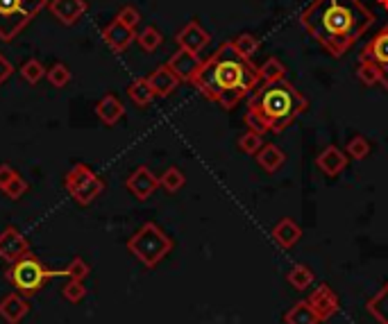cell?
Wrapping results in <instances>:
<instances>
[{
	"label": "cell",
	"instance_id": "cell-1",
	"mask_svg": "<svg viewBox=\"0 0 388 324\" xmlns=\"http://www.w3.org/2000/svg\"><path fill=\"white\" fill-rule=\"evenodd\" d=\"M300 23L331 57H343L375 23V14L361 0H314Z\"/></svg>",
	"mask_w": 388,
	"mask_h": 324
},
{
	"label": "cell",
	"instance_id": "cell-2",
	"mask_svg": "<svg viewBox=\"0 0 388 324\" xmlns=\"http://www.w3.org/2000/svg\"><path fill=\"white\" fill-rule=\"evenodd\" d=\"M193 86L207 100L218 102L230 112L259 86V68L252 66L247 57L239 55L232 41H228L207 61H202Z\"/></svg>",
	"mask_w": 388,
	"mask_h": 324
},
{
	"label": "cell",
	"instance_id": "cell-3",
	"mask_svg": "<svg viewBox=\"0 0 388 324\" xmlns=\"http://www.w3.org/2000/svg\"><path fill=\"white\" fill-rule=\"evenodd\" d=\"M309 100L302 95L293 84L279 80L273 84H264L257 89L247 102V112H252L264 121L268 132L282 134L284 129L295 121L300 114H305Z\"/></svg>",
	"mask_w": 388,
	"mask_h": 324
},
{
	"label": "cell",
	"instance_id": "cell-4",
	"mask_svg": "<svg viewBox=\"0 0 388 324\" xmlns=\"http://www.w3.org/2000/svg\"><path fill=\"white\" fill-rule=\"evenodd\" d=\"M127 250L146 268H157L170 254L172 239L155 222H146L141 229L127 241Z\"/></svg>",
	"mask_w": 388,
	"mask_h": 324
},
{
	"label": "cell",
	"instance_id": "cell-5",
	"mask_svg": "<svg viewBox=\"0 0 388 324\" xmlns=\"http://www.w3.org/2000/svg\"><path fill=\"white\" fill-rule=\"evenodd\" d=\"M55 277H66L69 279V272L66 270H61V272H52V270H48L37 256H32V254L23 256L20 261H16V263H12L7 268V282L23 295L39 293L41 286L46 284L48 279H55Z\"/></svg>",
	"mask_w": 388,
	"mask_h": 324
},
{
	"label": "cell",
	"instance_id": "cell-6",
	"mask_svg": "<svg viewBox=\"0 0 388 324\" xmlns=\"http://www.w3.org/2000/svg\"><path fill=\"white\" fill-rule=\"evenodd\" d=\"M43 7L48 0H0V39L12 41Z\"/></svg>",
	"mask_w": 388,
	"mask_h": 324
},
{
	"label": "cell",
	"instance_id": "cell-7",
	"mask_svg": "<svg viewBox=\"0 0 388 324\" xmlns=\"http://www.w3.org/2000/svg\"><path fill=\"white\" fill-rule=\"evenodd\" d=\"M64 186L78 204H91L105 191V181L86 164H75L64 179Z\"/></svg>",
	"mask_w": 388,
	"mask_h": 324
},
{
	"label": "cell",
	"instance_id": "cell-8",
	"mask_svg": "<svg viewBox=\"0 0 388 324\" xmlns=\"http://www.w3.org/2000/svg\"><path fill=\"white\" fill-rule=\"evenodd\" d=\"M28 254L30 243L16 227H7V229L0 232V258H5L7 263H16Z\"/></svg>",
	"mask_w": 388,
	"mask_h": 324
},
{
	"label": "cell",
	"instance_id": "cell-9",
	"mask_svg": "<svg viewBox=\"0 0 388 324\" xmlns=\"http://www.w3.org/2000/svg\"><path fill=\"white\" fill-rule=\"evenodd\" d=\"M307 301L311 304V308L316 311V316H318L320 322L331 320L339 313V308H341V299L331 290L329 284H320L316 290H311V295H309Z\"/></svg>",
	"mask_w": 388,
	"mask_h": 324
},
{
	"label": "cell",
	"instance_id": "cell-10",
	"mask_svg": "<svg viewBox=\"0 0 388 324\" xmlns=\"http://www.w3.org/2000/svg\"><path fill=\"white\" fill-rule=\"evenodd\" d=\"M125 186H127V191L132 193V196H134L136 200H148V198L153 196V193L159 188V177H157L150 168L139 166V168L132 172V175L127 177Z\"/></svg>",
	"mask_w": 388,
	"mask_h": 324
},
{
	"label": "cell",
	"instance_id": "cell-11",
	"mask_svg": "<svg viewBox=\"0 0 388 324\" xmlns=\"http://www.w3.org/2000/svg\"><path fill=\"white\" fill-rule=\"evenodd\" d=\"M168 66L180 78V82H191L193 84V80H196V75L202 66V59L198 57V52H189L184 48H180L175 55L170 57Z\"/></svg>",
	"mask_w": 388,
	"mask_h": 324
},
{
	"label": "cell",
	"instance_id": "cell-12",
	"mask_svg": "<svg viewBox=\"0 0 388 324\" xmlns=\"http://www.w3.org/2000/svg\"><path fill=\"white\" fill-rule=\"evenodd\" d=\"M102 39L114 52H125L136 39V32L132 28H127L125 23H121L118 18H114L112 23L102 30Z\"/></svg>",
	"mask_w": 388,
	"mask_h": 324
},
{
	"label": "cell",
	"instance_id": "cell-13",
	"mask_svg": "<svg viewBox=\"0 0 388 324\" xmlns=\"http://www.w3.org/2000/svg\"><path fill=\"white\" fill-rule=\"evenodd\" d=\"M361 59L377 64V66L384 71V75L388 73V25L377 32V35L365 43Z\"/></svg>",
	"mask_w": 388,
	"mask_h": 324
},
{
	"label": "cell",
	"instance_id": "cell-14",
	"mask_svg": "<svg viewBox=\"0 0 388 324\" xmlns=\"http://www.w3.org/2000/svg\"><path fill=\"white\" fill-rule=\"evenodd\" d=\"M48 9L59 23L73 25V23H78L82 14L86 12V0H50Z\"/></svg>",
	"mask_w": 388,
	"mask_h": 324
},
{
	"label": "cell",
	"instance_id": "cell-15",
	"mask_svg": "<svg viewBox=\"0 0 388 324\" xmlns=\"http://www.w3.org/2000/svg\"><path fill=\"white\" fill-rule=\"evenodd\" d=\"M209 39V32H204L198 20H191L177 32V46L189 52H200L202 48H207Z\"/></svg>",
	"mask_w": 388,
	"mask_h": 324
},
{
	"label": "cell",
	"instance_id": "cell-16",
	"mask_svg": "<svg viewBox=\"0 0 388 324\" xmlns=\"http://www.w3.org/2000/svg\"><path fill=\"white\" fill-rule=\"evenodd\" d=\"M148 82H150V86H153L155 98H168V95L180 86V78L172 73L168 64H161L159 68H155L153 75L148 78Z\"/></svg>",
	"mask_w": 388,
	"mask_h": 324
},
{
	"label": "cell",
	"instance_id": "cell-17",
	"mask_svg": "<svg viewBox=\"0 0 388 324\" xmlns=\"http://www.w3.org/2000/svg\"><path fill=\"white\" fill-rule=\"evenodd\" d=\"M348 155L343 152V150L339 148H334V145H327L322 152L316 157V166L325 172L327 177H336L341 175V172L348 168Z\"/></svg>",
	"mask_w": 388,
	"mask_h": 324
},
{
	"label": "cell",
	"instance_id": "cell-18",
	"mask_svg": "<svg viewBox=\"0 0 388 324\" xmlns=\"http://www.w3.org/2000/svg\"><path fill=\"white\" fill-rule=\"evenodd\" d=\"M273 241L282 247V250H290V247H295L302 239V229H300V224L293 222L290 218H284V220H279L275 227H273Z\"/></svg>",
	"mask_w": 388,
	"mask_h": 324
},
{
	"label": "cell",
	"instance_id": "cell-19",
	"mask_svg": "<svg viewBox=\"0 0 388 324\" xmlns=\"http://www.w3.org/2000/svg\"><path fill=\"white\" fill-rule=\"evenodd\" d=\"M28 316V301L18 293H9L0 299V318L7 324H18Z\"/></svg>",
	"mask_w": 388,
	"mask_h": 324
},
{
	"label": "cell",
	"instance_id": "cell-20",
	"mask_svg": "<svg viewBox=\"0 0 388 324\" xmlns=\"http://www.w3.org/2000/svg\"><path fill=\"white\" fill-rule=\"evenodd\" d=\"M257 164L261 170H266L268 175H275V172L286 164V155L284 150H279L275 143H264V148L254 155Z\"/></svg>",
	"mask_w": 388,
	"mask_h": 324
},
{
	"label": "cell",
	"instance_id": "cell-21",
	"mask_svg": "<svg viewBox=\"0 0 388 324\" xmlns=\"http://www.w3.org/2000/svg\"><path fill=\"white\" fill-rule=\"evenodd\" d=\"M95 114H98V118L105 123V125H116L121 118L125 116V107L123 102L116 98V95L107 93L105 98H100V102L95 104Z\"/></svg>",
	"mask_w": 388,
	"mask_h": 324
},
{
	"label": "cell",
	"instance_id": "cell-22",
	"mask_svg": "<svg viewBox=\"0 0 388 324\" xmlns=\"http://www.w3.org/2000/svg\"><path fill=\"white\" fill-rule=\"evenodd\" d=\"M284 322L286 324H320L316 311L311 308V304L307 299H302V301H298V304L290 306L284 313Z\"/></svg>",
	"mask_w": 388,
	"mask_h": 324
},
{
	"label": "cell",
	"instance_id": "cell-23",
	"mask_svg": "<svg viewBox=\"0 0 388 324\" xmlns=\"http://www.w3.org/2000/svg\"><path fill=\"white\" fill-rule=\"evenodd\" d=\"M365 308L380 324H388V282L377 290V295L368 299Z\"/></svg>",
	"mask_w": 388,
	"mask_h": 324
},
{
	"label": "cell",
	"instance_id": "cell-24",
	"mask_svg": "<svg viewBox=\"0 0 388 324\" xmlns=\"http://www.w3.org/2000/svg\"><path fill=\"white\" fill-rule=\"evenodd\" d=\"M127 95L139 107H148L150 102L155 100V91H153V86H150L148 78H136L132 84L127 86Z\"/></svg>",
	"mask_w": 388,
	"mask_h": 324
},
{
	"label": "cell",
	"instance_id": "cell-25",
	"mask_svg": "<svg viewBox=\"0 0 388 324\" xmlns=\"http://www.w3.org/2000/svg\"><path fill=\"white\" fill-rule=\"evenodd\" d=\"M314 279H316L314 270H311L309 265H305V263H298L286 272V282L295 290H307L311 284H314Z\"/></svg>",
	"mask_w": 388,
	"mask_h": 324
},
{
	"label": "cell",
	"instance_id": "cell-26",
	"mask_svg": "<svg viewBox=\"0 0 388 324\" xmlns=\"http://www.w3.org/2000/svg\"><path fill=\"white\" fill-rule=\"evenodd\" d=\"M286 75V66L277 57H268L264 61V66L259 68V82L261 84H273V82H279L284 80Z\"/></svg>",
	"mask_w": 388,
	"mask_h": 324
},
{
	"label": "cell",
	"instance_id": "cell-27",
	"mask_svg": "<svg viewBox=\"0 0 388 324\" xmlns=\"http://www.w3.org/2000/svg\"><path fill=\"white\" fill-rule=\"evenodd\" d=\"M187 184V177H184V172H182L180 168H168L164 170V175L159 177V186L164 188L166 193H177L182 186Z\"/></svg>",
	"mask_w": 388,
	"mask_h": 324
},
{
	"label": "cell",
	"instance_id": "cell-28",
	"mask_svg": "<svg viewBox=\"0 0 388 324\" xmlns=\"http://www.w3.org/2000/svg\"><path fill=\"white\" fill-rule=\"evenodd\" d=\"M345 155H348L350 159H354V161H363L365 157L370 155V141L361 134L352 136L350 141L345 143Z\"/></svg>",
	"mask_w": 388,
	"mask_h": 324
},
{
	"label": "cell",
	"instance_id": "cell-29",
	"mask_svg": "<svg viewBox=\"0 0 388 324\" xmlns=\"http://www.w3.org/2000/svg\"><path fill=\"white\" fill-rule=\"evenodd\" d=\"M136 43L141 46V50L155 52L161 43H164V37H161V32L157 28L148 25V28H143V32H139V35H136Z\"/></svg>",
	"mask_w": 388,
	"mask_h": 324
},
{
	"label": "cell",
	"instance_id": "cell-30",
	"mask_svg": "<svg viewBox=\"0 0 388 324\" xmlns=\"http://www.w3.org/2000/svg\"><path fill=\"white\" fill-rule=\"evenodd\" d=\"M357 75H359V80H361L363 84H382L384 71H382L380 66H377V64L361 59L359 68H357Z\"/></svg>",
	"mask_w": 388,
	"mask_h": 324
},
{
	"label": "cell",
	"instance_id": "cell-31",
	"mask_svg": "<svg viewBox=\"0 0 388 324\" xmlns=\"http://www.w3.org/2000/svg\"><path fill=\"white\" fill-rule=\"evenodd\" d=\"M261 148H264V134L252 132V129H247V132L239 138V150L245 155H257Z\"/></svg>",
	"mask_w": 388,
	"mask_h": 324
},
{
	"label": "cell",
	"instance_id": "cell-32",
	"mask_svg": "<svg viewBox=\"0 0 388 324\" xmlns=\"http://www.w3.org/2000/svg\"><path fill=\"white\" fill-rule=\"evenodd\" d=\"M232 46H234L236 52H239V55L250 59L254 52L259 50V39L254 35H239V37L232 41Z\"/></svg>",
	"mask_w": 388,
	"mask_h": 324
},
{
	"label": "cell",
	"instance_id": "cell-33",
	"mask_svg": "<svg viewBox=\"0 0 388 324\" xmlns=\"http://www.w3.org/2000/svg\"><path fill=\"white\" fill-rule=\"evenodd\" d=\"M20 75H23L25 82L37 84L46 78V68H43V64L39 59H28L23 66H20Z\"/></svg>",
	"mask_w": 388,
	"mask_h": 324
},
{
	"label": "cell",
	"instance_id": "cell-34",
	"mask_svg": "<svg viewBox=\"0 0 388 324\" xmlns=\"http://www.w3.org/2000/svg\"><path fill=\"white\" fill-rule=\"evenodd\" d=\"M46 80L50 82V86H55V89H64V86L71 82V71L64 66V64H55V66H50L46 71Z\"/></svg>",
	"mask_w": 388,
	"mask_h": 324
},
{
	"label": "cell",
	"instance_id": "cell-35",
	"mask_svg": "<svg viewBox=\"0 0 388 324\" xmlns=\"http://www.w3.org/2000/svg\"><path fill=\"white\" fill-rule=\"evenodd\" d=\"M61 295H64V299H69V301H80V299H84V295H86V288H84V282H78V279H69L66 284H64V288H61Z\"/></svg>",
	"mask_w": 388,
	"mask_h": 324
},
{
	"label": "cell",
	"instance_id": "cell-36",
	"mask_svg": "<svg viewBox=\"0 0 388 324\" xmlns=\"http://www.w3.org/2000/svg\"><path fill=\"white\" fill-rule=\"evenodd\" d=\"M3 193L9 198V200H20L28 193V181L20 177V175H16L12 181L7 184V186L3 188Z\"/></svg>",
	"mask_w": 388,
	"mask_h": 324
},
{
	"label": "cell",
	"instance_id": "cell-37",
	"mask_svg": "<svg viewBox=\"0 0 388 324\" xmlns=\"http://www.w3.org/2000/svg\"><path fill=\"white\" fill-rule=\"evenodd\" d=\"M66 272H69V279H78V282H84V279L89 277L91 268H89V263L84 261V258L78 256V258H73V261L69 263Z\"/></svg>",
	"mask_w": 388,
	"mask_h": 324
},
{
	"label": "cell",
	"instance_id": "cell-38",
	"mask_svg": "<svg viewBox=\"0 0 388 324\" xmlns=\"http://www.w3.org/2000/svg\"><path fill=\"white\" fill-rule=\"evenodd\" d=\"M118 20H121V23H125L127 28H136L139 25V20H141V14L136 12L134 7H123L121 12H118V16H116Z\"/></svg>",
	"mask_w": 388,
	"mask_h": 324
},
{
	"label": "cell",
	"instance_id": "cell-39",
	"mask_svg": "<svg viewBox=\"0 0 388 324\" xmlns=\"http://www.w3.org/2000/svg\"><path fill=\"white\" fill-rule=\"evenodd\" d=\"M245 127L252 129V132H259V134H268V127L264 125V121L259 116H254L252 112L245 114Z\"/></svg>",
	"mask_w": 388,
	"mask_h": 324
},
{
	"label": "cell",
	"instance_id": "cell-40",
	"mask_svg": "<svg viewBox=\"0 0 388 324\" xmlns=\"http://www.w3.org/2000/svg\"><path fill=\"white\" fill-rule=\"evenodd\" d=\"M16 175H18V172H16L12 166H9V164H3V166H0V191H3Z\"/></svg>",
	"mask_w": 388,
	"mask_h": 324
},
{
	"label": "cell",
	"instance_id": "cell-41",
	"mask_svg": "<svg viewBox=\"0 0 388 324\" xmlns=\"http://www.w3.org/2000/svg\"><path fill=\"white\" fill-rule=\"evenodd\" d=\"M12 73H14V66L7 61V57L0 52V84H5L9 78H12Z\"/></svg>",
	"mask_w": 388,
	"mask_h": 324
},
{
	"label": "cell",
	"instance_id": "cell-42",
	"mask_svg": "<svg viewBox=\"0 0 388 324\" xmlns=\"http://www.w3.org/2000/svg\"><path fill=\"white\" fill-rule=\"evenodd\" d=\"M382 84H384V89L388 91V73L384 75V78H382Z\"/></svg>",
	"mask_w": 388,
	"mask_h": 324
},
{
	"label": "cell",
	"instance_id": "cell-43",
	"mask_svg": "<svg viewBox=\"0 0 388 324\" xmlns=\"http://www.w3.org/2000/svg\"><path fill=\"white\" fill-rule=\"evenodd\" d=\"M377 3H380V5H382L384 9H388V0H377Z\"/></svg>",
	"mask_w": 388,
	"mask_h": 324
}]
</instances>
